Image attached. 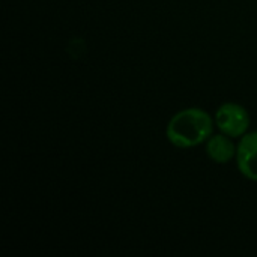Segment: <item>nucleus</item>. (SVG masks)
<instances>
[{
  "label": "nucleus",
  "instance_id": "obj_1",
  "mask_svg": "<svg viewBox=\"0 0 257 257\" xmlns=\"http://www.w3.org/2000/svg\"><path fill=\"white\" fill-rule=\"evenodd\" d=\"M214 131V120L202 108H185L178 111L169 122L166 136L172 145L181 149L194 148L206 142Z\"/></svg>",
  "mask_w": 257,
  "mask_h": 257
},
{
  "label": "nucleus",
  "instance_id": "obj_2",
  "mask_svg": "<svg viewBox=\"0 0 257 257\" xmlns=\"http://www.w3.org/2000/svg\"><path fill=\"white\" fill-rule=\"evenodd\" d=\"M215 123L229 137H242L250 126L248 111L236 102H224L215 114Z\"/></svg>",
  "mask_w": 257,
  "mask_h": 257
},
{
  "label": "nucleus",
  "instance_id": "obj_3",
  "mask_svg": "<svg viewBox=\"0 0 257 257\" xmlns=\"http://www.w3.org/2000/svg\"><path fill=\"white\" fill-rule=\"evenodd\" d=\"M236 166L245 178L257 181V131L241 137L236 146Z\"/></svg>",
  "mask_w": 257,
  "mask_h": 257
},
{
  "label": "nucleus",
  "instance_id": "obj_4",
  "mask_svg": "<svg viewBox=\"0 0 257 257\" xmlns=\"http://www.w3.org/2000/svg\"><path fill=\"white\" fill-rule=\"evenodd\" d=\"M206 152L217 164H227L236 158V148L227 134H212L206 140Z\"/></svg>",
  "mask_w": 257,
  "mask_h": 257
}]
</instances>
